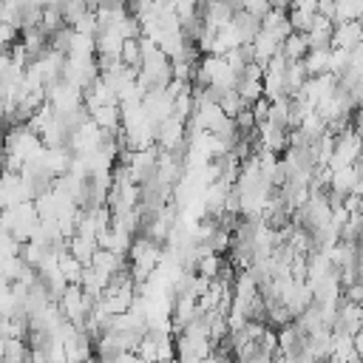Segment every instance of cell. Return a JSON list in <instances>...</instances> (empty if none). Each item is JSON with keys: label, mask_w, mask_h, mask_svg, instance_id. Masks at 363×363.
<instances>
[{"label": "cell", "mask_w": 363, "mask_h": 363, "mask_svg": "<svg viewBox=\"0 0 363 363\" xmlns=\"http://www.w3.org/2000/svg\"><path fill=\"white\" fill-rule=\"evenodd\" d=\"M363 45V26L357 23H337L335 26V37H332V48L337 51H354Z\"/></svg>", "instance_id": "cell-1"}, {"label": "cell", "mask_w": 363, "mask_h": 363, "mask_svg": "<svg viewBox=\"0 0 363 363\" xmlns=\"http://www.w3.org/2000/svg\"><path fill=\"white\" fill-rule=\"evenodd\" d=\"M91 267L102 275V278H113L116 272H122V269H128L130 264L125 261V255H119V252H113V250H96V255H94V261H91Z\"/></svg>", "instance_id": "cell-2"}, {"label": "cell", "mask_w": 363, "mask_h": 363, "mask_svg": "<svg viewBox=\"0 0 363 363\" xmlns=\"http://www.w3.org/2000/svg\"><path fill=\"white\" fill-rule=\"evenodd\" d=\"M96 250H99L96 238H88V235H74V238L68 241V252H71L82 267H91V261H94Z\"/></svg>", "instance_id": "cell-3"}, {"label": "cell", "mask_w": 363, "mask_h": 363, "mask_svg": "<svg viewBox=\"0 0 363 363\" xmlns=\"http://www.w3.org/2000/svg\"><path fill=\"white\" fill-rule=\"evenodd\" d=\"M281 54H284L289 62H303L306 54H309V40H306V34L292 31V34L284 40V45H281Z\"/></svg>", "instance_id": "cell-4"}, {"label": "cell", "mask_w": 363, "mask_h": 363, "mask_svg": "<svg viewBox=\"0 0 363 363\" xmlns=\"http://www.w3.org/2000/svg\"><path fill=\"white\" fill-rule=\"evenodd\" d=\"M142 60H145V51H142V37L139 40H125L122 51H119V62L130 71H142Z\"/></svg>", "instance_id": "cell-5"}, {"label": "cell", "mask_w": 363, "mask_h": 363, "mask_svg": "<svg viewBox=\"0 0 363 363\" xmlns=\"http://www.w3.org/2000/svg\"><path fill=\"white\" fill-rule=\"evenodd\" d=\"M329 57H332V48H312L303 60L306 65V74L309 77H320V74H329Z\"/></svg>", "instance_id": "cell-6"}, {"label": "cell", "mask_w": 363, "mask_h": 363, "mask_svg": "<svg viewBox=\"0 0 363 363\" xmlns=\"http://www.w3.org/2000/svg\"><path fill=\"white\" fill-rule=\"evenodd\" d=\"M60 272H62V278L68 281V284H79L82 281V272H85V267L68 252V247L65 250H60Z\"/></svg>", "instance_id": "cell-7"}, {"label": "cell", "mask_w": 363, "mask_h": 363, "mask_svg": "<svg viewBox=\"0 0 363 363\" xmlns=\"http://www.w3.org/2000/svg\"><path fill=\"white\" fill-rule=\"evenodd\" d=\"M235 91L241 94V99L247 105H255L258 99H264V79H247V77H241Z\"/></svg>", "instance_id": "cell-8"}, {"label": "cell", "mask_w": 363, "mask_h": 363, "mask_svg": "<svg viewBox=\"0 0 363 363\" xmlns=\"http://www.w3.org/2000/svg\"><path fill=\"white\" fill-rule=\"evenodd\" d=\"M218 105H221V111H224L230 119H235V116H238L244 108H250V105L241 99V94H238V91H227V94L218 99Z\"/></svg>", "instance_id": "cell-9"}, {"label": "cell", "mask_w": 363, "mask_h": 363, "mask_svg": "<svg viewBox=\"0 0 363 363\" xmlns=\"http://www.w3.org/2000/svg\"><path fill=\"white\" fill-rule=\"evenodd\" d=\"M343 298H346V301H352V303H360V306H363V281H357L354 286L343 289Z\"/></svg>", "instance_id": "cell-10"}, {"label": "cell", "mask_w": 363, "mask_h": 363, "mask_svg": "<svg viewBox=\"0 0 363 363\" xmlns=\"http://www.w3.org/2000/svg\"><path fill=\"white\" fill-rule=\"evenodd\" d=\"M167 363H179V360H176V357H173V360H167Z\"/></svg>", "instance_id": "cell-11"}]
</instances>
